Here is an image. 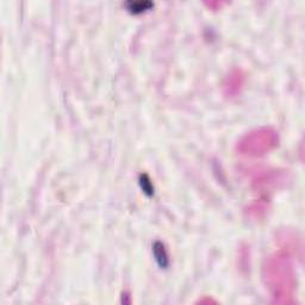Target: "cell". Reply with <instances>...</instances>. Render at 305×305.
Wrapping results in <instances>:
<instances>
[{
    "instance_id": "obj_1",
    "label": "cell",
    "mask_w": 305,
    "mask_h": 305,
    "mask_svg": "<svg viewBox=\"0 0 305 305\" xmlns=\"http://www.w3.org/2000/svg\"><path fill=\"white\" fill-rule=\"evenodd\" d=\"M262 280L270 291L274 303H295L296 272L292 257L285 251H278L265 260L262 265Z\"/></svg>"
},
{
    "instance_id": "obj_2",
    "label": "cell",
    "mask_w": 305,
    "mask_h": 305,
    "mask_svg": "<svg viewBox=\"0 0 305 305\" xmlns=\"http://www.w3.org/2000/svg\"><path fill=\"white\" fill-rule=\"evenodd\" d=\"M279 144L278 131L271 127H261L245 134L237 141L236 150L242 155L264 156Z\"/></svg>"
},
{
    "instance_id": "obj_3",
    "label": "cell",
    "mask_w": 305,
    "mask_h": 305,
    "mask_svg": "<svg viewBox=\"0 0 305 305\" xmlns=\"http://www.w3.org/2000/svg\"><path fill=\"white\" fill-rule=\"evenodd\" d=\"M242 83H243V77L240 74V72L235 71L234 73H231L230 77L226 78V81L224 83L225 94L234 96V94L239 93L240 88L242 87Z\"/></svg>"
},
{
    "instance_id": "obj_4",
    "label": "cell",
    "mask_w": 305,
    "mask_h": 305,
    "mask_svg": "<svg viewBox=\"0 0 305 305\" xmlns=\"http://www.w3.org/2000/svg\"><path fill=\"white\" fill-rule=\"evenodd\" d=\"M154 255H155L156 261L159 262V265L161 267H167L168 265V255H167V251L165 249V246L161 242H155L154 245Z\"/></svg>"
},
{
    "instance_id": "obj_5",
    "label": "cell",
    "mask_w": 305,
    "mask_h": 305,
    "mask_svg": "<svg viewBox=\"0 0 305 305\" xmlns=\"http://www.w3.org/2000/svg\"><path fill=\"white\" fill-rule=\"evenodd\" d=\"M129 11L133 13H142L145 10H149L153 6L152 2L147 1H139V2H129Z\"/></svg>"
},
{
    "instance_id": "obj_6",
    "label": "cell",
    "mask_w": 305,
    "mask_h": 305,
    "mask_svg": "<svg viewBox=\"0 0 305 305\" xmlns=\"http://www.w3.org/2000/svg\"><path fill=\"white\" fill-rule=\"evenodd\" d=\"M139 184H141L142 190H143L144 193H147L148 195H152L154 193V187L152 183H150L149 178L147 175H141V179H139Z\"/></svg>"
}]
</instances>
